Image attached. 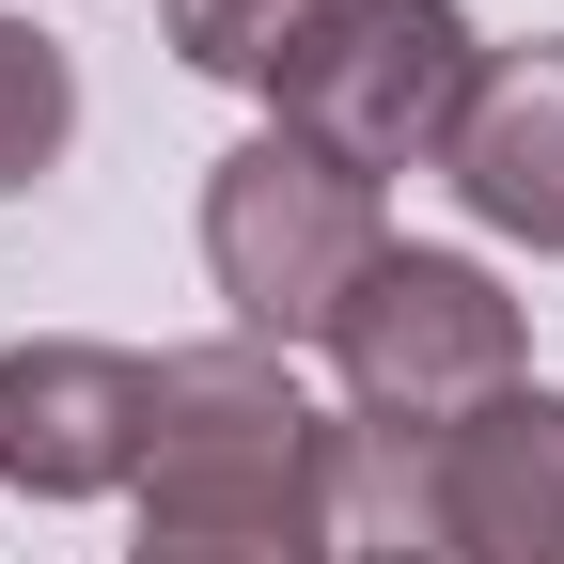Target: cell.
<instances>
[{"mask_svg": "<svg viewBox=\"0 0 564 564\" xmlns=\"http://www.w3.org/2000/svg\"><path fill=\"white\" fill-rule=\"evenodd\" d=\"M392 204L314 158L299 126H251L220 173H204V282L236 299V345H329V314L377 282Z\"/></svg>", "mask_w": 564, "mask_h": 564, "instance_id": "cell-1", "label": "cell"}, {"mask_svg": "<svg viewBox=\"0 0 564 564\" xmlns=\"http://www.w3.org/2000/svg\"><path fill=\"white\" fill-rule=\"evenodd\" d=\"M470 79H486V32L455 0H314V32L282 47V79H267V126H299L314 158L392 188V173L455 158Z\"/></svg>", "mask_w": 564, "mask_h": 564, "instance_id": "cell-2", "label": "cell"}, {"mask_svg": "<svg viewBox=\"0 0 564 564\" xmlns=\"http://www.w3.org/2000/svg\"><path fill=\"white\" fill-rule=\"evenodd\" d=\"M329 361H345V423H455V408L533 377V329L470 251H408L392 236L377 282L329 314Z\"/></svg>", "mask_w": 564, "mask_h": 564, "instance_id": "cell-3", "label": "cell"}, {"mask_svg": "<svg viewBox=\"0 0 564 564\" xmlns=\"http://www.w3.org/2000/svg\"><path fill=\"white\" fill-rule=\"evenodd\" d=\"M141 455H158V361L79 329L0 345V486L17 502H126Z\"/></svg>", "mask_w": 564, "mask_h": 564, "instance_id": "cell-4", "label": "cell"}, {"mask_svg": "<svg viewBox=\"0 0 564 564\" xmlns=\"http://www.w3.org/2000/svg\"><path fill=\"white\" fill-rule=\"evenodd\" d=\"M423 470H440L455 564H564V392L518 377L455 423H423Z\"/></svg>", "mask_w": 564, "mask_h": 564, "instance_id": "cell-5", "label": "cell"}, {"mask_svg": "<svg viewBox=\"0 0 564 564\" xmlns=\"http://www.w3.org/2000/svg\"><path fill=\"white\" fill-rule=\"evenodd\" d=\"M455 204L486 236H518V251H564V32L533 47H486V79L455 110Z\"/></svg>", "mask_w": 564, "mask_h": 564, "instance_id": "cell-6", "label": "cell"}, {"mask_svg": "<svg viewBox=\"0 0 564 564\" xmlns=\"http://www.w3.org/2000/svg\"><path fill=\"white\" fill-rule=\"evenodd\" d=\"M63 141H79V63H63L32 17H0V204L63 173Z\"/></svg>", "mask_w": 564, "mask_h": 564, "instance_id": "cell-7", "label": "cell"}, {"mask_svg": "<svg viewBox=\"0 0 564 564\" xmlns=\"http://www.w3.org/2000/svg\"><path fill=\"white\" fill-rule=\"evenodd\" d=\"M126 564H329V518H173V502H141Z\"/></svg>", "mask_w": 564, "mask_h": 564, "instance_id": "cell-8", "label": "cell"}, {"mask_svg": "<svg viewBox=\"0 0 564 564\" xmlns=\"http://www.w3.org/2000/svg\"><path fill=\"white\" fill-rule=\"evenodd\" d=\"M299 32H314V0H173V47L204 63V79H236V95H267Z\"/></svg>", "mask_w": 564, "mask_h": 564, "instance_id": "cell-9", "label": "cell"}]
</instances>
